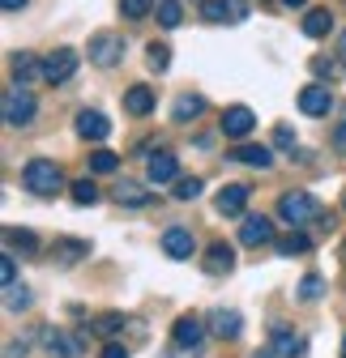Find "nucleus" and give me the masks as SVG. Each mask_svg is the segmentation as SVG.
<instances>
[{
	"label": "nucleus",
	"instance_id": "obj_4",
	"mask_svg": "<svg viewBox=\"0 0 346 358\" xmlns=\"http://www.w3.org/2000/svg\"><path fill=\"white\" fill-rule=\"evenodd\" d=\"M120 56H124V38H120L116 30H99V34L90 38V60H95L99 69H116Z\"/></svg>",
	"mask_w": 346,
	"mask_h": 358
},
{
	"label": "nucleus",
	"instance_id": "obj_14",
	"mask_svg": "<svg viewBox=\"0 0 346 358\" xmlns=\"http://www.w3.org/2000/svg\"><path fill=\"white\" fill-rule=\"evenodd\" d=\"M205 324H209V333H214V337L235 341V337H240V329H244V316H240V311H227V307H214Z\"/></svg>",
	"mask_w": 346,
	"mask_h": 358
},
{
	"label": "nucleus",
	"instance_id": "obj_24",
	"mask_svg": "<svg viewBox=\"0 0 346 358\" xmlns=\"http://www.w3.org/2000/svg\"><path fill=\"white\" fill-rule=\"evenodd\" d=\"M270 248H274L278 256H299V252H308V248H312V239H308L304 231H291V235H278Z\"/></svg>",
	"mask_w": 346,
	"mask_h": 358
},
{
	"label": "nucleus",
	"instance_id": "obj_28",
	"mask_svg": "<svg viewBox=\"0 0 346 358\" xmlns=\"http://www.w3.org/2000/svg\"><path fill=\"white\" fill-rule=\"evenodd\" d=\"M146 64L154 69V73H167V64H171V48H167V43H150V48H146Z\"/></svg>",
	"mask_w": 346,
	"mask_h": 358
},
{
	"label": "nucleus",
	"instance_id": "obj_35",
	"mask_svg": "<svg viewBox=\"0 0 346 358\" xmlns=\"http://www.w3.org/2000/svg\"><path fill=\"white\" fill-rule=\"evenodd\" d=\"M56 252H64V260L73 264L77 256H90V243H81V239H60V243H56Z\"/></svg>",
	"mask_w": 346,
	"mask_h": 358
},
{
	"label": "nucleus",
	"instance_id": "obj_46",
	"mask_svg": "<svg viewBox=\"0 0 346 358\" xmlns=\"http://www.w3.org/2000/svg\"><path fill=\"white\" fill-rule=\"evenodd\" d=\"M18 354H22V345H9V350H5V358H18Z\"/></svg>",
	"mask_w": 346,
	"mask_h": 358
},
{
	"label": "nucleus",
	"instance_id": "obj_26",
	"mask_svg": "<svg viewBox=\"0 0 346 358\" xmlns=\"http://www.w3.org/2000/svg\"><path fill=\"white\" fill-rule=\"evenodd\" d=\"M154 13H158V26H162V30H176V26L184 22V5H180V0H162Z\"/></svg>",
	"mask_w": 346,
	"mask_h": 358
},
{
	"label": "nucleus",
	"instance_id": "obj_27",
	"mask_svg": "<svg viewBox=\"0 0 346 358\" xmlns=\"http://www.w3.org/2000/svg\"><path fill=\"white\" fill-rule=\"evenodd\" d=\"M69 196H73V205H95L99 201L95 179H77V184H69Z\"/></svg>",
	"mask_w": 346,
	"mask_h": 358
},
{
	"label": "nucleus",
	"instance_id": "obj_47",
	"mask_svg": "<svg viewBox=\"0 0 346 358\" xmlns=\"http://www.w3.org/2000/svg\"><path fill=\"white\" fill-rule=\"evenodd\" d=\"M342 358H346V337H342Z\"/></svg>",
	"mask_w": 346,
	"mask_h": 358
},
{
	"label": "nucleus",
	"instance_id": "obj_30",
	"mask_svg": "<svg viewBox=\"0 0 346 358\" xmlns=\"http://www.w3.org/2000/svg\"><path fill=\"white\" fill-rule=\"evenodd\" d=\"M116 166H120V154H111V150H95L90 154V171L95 175H111Z\"/></svg>",
	"mask_w": 346,
	"mask_h": 358
},
{
	"label": "nucleus",
	"instance_id": "obj_32",
	"mask_svg": "<svg viewBox=\"0 0 346 358\" xmlns=\"http://www.w3.org/2000/svg\"><path fill=\"white\" fill-rule=\"evenodd\" d=\"M201 188H205V184H201L197 175H184V179H176V201H197Z\"/></svg>",
	"mask_w": 346,
	"mask_h": 358
},
{
	"label": "nucleus",
	"instance_id": "obj_19",
	"mask_svg": "<svg viewBox=\"0 0 346 358\" xmlns=\"http://www.w3.org/2000/svg\"><path fill=\"white\" fill-rule=\"evenodd\" d=\"M43 341H48V350L60 354V358H81V337H73V333H56V329H48V333H43Z\"/></svg>",
	"mask_w": 346,
	"mask_h": 358
},
{
	"label": "nucleus",
	"instance_id": "obj_45",
	"mask_svg": "<svg viewBox=\"0 0 346 358\" xmlns=\"http://www.w3.org/2000/svg\"><path fill=\"white\" fill-rule=\"evenodd\" d=\"M252 358H278V354H274V350H256Z\"/></svg>",
	"mask_w": 346,
	"mask_h": 358
},
{
	"label": "nucleus",
	"instance_id": "obj_39",
	"mask_svg": "<svg viewBox=\"0 0 346 358\" xmlns=\"http://www.w3.org/2000/svg\"><path fill=\"white\" fill-rule=\"evenodd\" d=\"M274 145H278V150H295V128H291V124H278V128H274Z\"/></svg>",
	"mask_w": 346,
	"mask_h": 358
},
{
	"label": "nucleus",
	"instance_id": "obj_38",
	"mask_svg": "<svg viewBox=\"0 0 346 358\" xmlns=\"http://www.w3.org/2000/svg\"><path fill=\"white\" fill-rule=\"evenodd\" d=\"M312 73H317V77H325V73L338 77V73H346V64H342V60H325V56H317V60H312Z\"/></svg>",
	"mask_w": 346,
	"mask_h": 358
},
{
	"label": "nucleus",
	"instance_id": "obj_16",
	"mask_svg": "<svg viewBox=\"0 0 346 358\" xmlns=\"http://www.w3.org/2000/svg\"><path fill=\"white\" fill-rule=\"evenodd\" d=\"M205 273L209 278H223V273H231V268H235V252L227 248V243H209V252H205Z\"/></svg>",
	"mask_w": 346,
	"mask_h": 358
},
{
	"label": "nucleus",
	"instance_id": "obj_1",
	"mask_svg": "<svg viewBox=\"0 0 346 358\" xmlns=\"http://www.w3.org/2000/svg\"><path fill=\"white\" fill-rule=\"evenodd\" d=\"M22 188L34 192V196H56V192L69 188V184H64V175H60V166H56L52 158H30V162L22 166Z\"/></svg>",
	"mask_w": 346,
	"mask_h": 358
},
{
	"label": "nucleus",
	"instance_id": "obj_15",
	"mask_svg": "<svg viewBox=\"0 0 346 358\" xmlns=\"http://www.w3.org/2000/svg\"><path fill=\"white\" fill-rule=\"evenodd\" d=\"M107 132H111V120L103 111H81L77 115V137L81 141H107Z\"/></svg>",
	"mask_w": 346,
	"mask_h": 358
},
{
	"label": "nucleus",
	"instance_id": "obj_5",
	"mask_svg": "<svg viewBox=\"0 0 346 358\" xmlns=\"http://www.w3.org/2000/svg\"><path fill=\"white\" fill-rule=\"evenodd\" d=\"M278 235H274V222L265 217V213H248L244 222H240V243L244 248H265V243H274Z\"/></svg>",
	"mask_w": 346,
	"mask_h": 358
},
{
	"label": "nucleus",
	"instance_id": "obj_31",
	"mask_svg": "<svg viewBox=\"0 0 346 358\" xmlns=\"http://www.w3.org/2000/svg\"><path fill=\"white\" fill-rule=\"evenodd\" d=\"M5 243L9 248H22V252H39V239L30 231H18V227H5Z\"/></svg>",
	"mask_w": 346,
	"mask_h": 358
},
{
	"label": "nucleus",
	"instance_id": "obj_33",
	"mask_svg": "<svg viewBox=\"0 0 346 358\" xmlns=\"http://www.w3.org/2000/svg\"><path fill=\"white\" fill-rule=\"evenodd\" d=\"M325 294V282H321V273H308L304 282H299V299H304V303H317Z\"/></svg>",
	"mask_w": 346,
	"mask_h": 358
},
{
	"label": "nucleus",
	"instance_id": "obj_7",
	"mask_svg": "<svg viewBox=\"0 0 346 358\" xmlns=\"http://www.w3.org/2000/svg\"><path fill=\"white\" fill-rule=\"evenodd\" d=\"M73 73H77V52L73 48H56L43 60V81H52V85H64Z\"/></svg>",
	"mask_w": 346,
	"mask_h": 358
},
{
	"label": "nucleus",
	"instance_id": "obj_3",
	"mask_svg": "<svg viewBox=\"0 0 346 358\" xmlns=\"http://www.w3.org/2000/svg\"><path fill=\"white\" fill-rule=\"evenodd\" d=\"M0 111H5V124L9 128H26V124H34V115H39V103H34V94L26 85H9L5 90V103H0Z\"/></svg>",
	"mask_w": 346,
	"mask_h": 358
},
{
	"label": "nucleus",
	"instance_id": "obj_23",
	"mask_svg": "<svg viewBox=\"0 0 346 358\" xmlns=\"http://www.w3.org/2000/svg\"><path fill=\"white\" fill-rule=\"evenodd\" d=\"M201 111H205V99H201V94H180L176 107H171V120H176V124H188V120H197Z\"/></svg>",
	"mask_w": 346,
	"mask_h": 358
},
{
	"label": "nucleus",
	"instance_id": "obj_8",
	"mask_svg": "<svg viewBox=\"0 0 346 358\" xmlns=\"http://www.w3.org/2000/svg\"><path fill=\"white\" fill-rule=\"evenodd\" d=\"M201 17H205V22L240 26V22L248 17V0H205V5H201Z\"/></svg>",
	"mask_w": 346,
	"mask_h": 358
},
{
	"label": "nucleus",
	"instance_id": "obj_20",
	"mask_svg": "<svg viewBox=\"0 0 346 358\" xmlns=\"http://www.w3.org/2000/svg\"><path fill=\"white\" fill-rule=\"evenodd\" d=\"M270 337H274V354H278V358H295V354H304V341H299L286 324H274V329H270Z\"/></svg>",
	"mask_w": 346,
	"mask_h": 358
},
{
	"label": "nucleus",
	"instance_id": "obj_2",
	"mask_svg": "<svg viewBox=\"0 0 346 358\" xmlns=\"http://www.w3.org/2000/svg\"><path fill=\"white\" fill-rule=\"evenodd\" d=\"M278 217L286 222L291 231H304L308 222H321V217H325V209H321V201H317L312 192H282Z\"/></svg>",
	"mask_w": 346,
	"mask_h": 358
},
{
	"label": "nucleus",
	"instance_id": "obj_12",
	"mask_svg": "<svg viewBox=\"0 0 346 358\" xmlns=\"http://www.w3.org/2000/svg\"><path fill=\"white\" fill-rule=\"evenodd\" d=\"M248 196H252L248 184H227L219 196H214V209H219L223 217H240V213L248 209Z\"/></svg>",
	"mask_w": 346,
	"mask_h": 358
},
{
	"label": "nucleus",
	"instance_id": "obj_43",
	"mask_svg": "<svg viewBox=\"0 0 346 358\" xmlns=\"http://www.w3.org/2000/svg\"><path fill=\"white\" fill-rule=\"evenodd\" d=\"M282 5H286V9H304V5H308V0H282Z\"/></svg>",
	"mask_w": 346,
	"mask_h": 358
},
{
	"label": "nucleus",
	"instance_id": "obj_6",
	"mask_svg": "<svg viewBox=\"0 0 346 358\" xmlns=\"http://www.w3.org/2000/svg\"><path fill=\"white\" fill-rule=\"evenodd\" d=\"M219 128H223L227 141H244V137H252L256 115H252V107L240 103V107H227V111H223V124H219Z\"/></svg>",
	"mask_w": 346,
	"mask_h": 358
},
{
	"label": "nucleus",
	"instance_id": "obj_42",
	"mask_svg": "<svg viewBox=\"0 0 346 358\" xmlns=\"http://www.w3.org/2000/svg\"><path fill=\"white\" fill-rule=\"evenodd\" d=\"M0 5H5V13H22V9H26V0H0Z\"/></svg>",
	"mask_w": 346,
	"mask_h": 358
},
{
	"label": "nucleus",
	"instance_id": "obj_11",
	"mask_svg": "<svg viewBox=\"0 0 346 358\" xmlns=\"http://www.w3.org/2000/svg\"><path fill=\"white\" fill-rule=\"evenodd\" d=\"M299 111H304V115H329V111H333V94H329V85L312 81V85L299 90Z\"/></svg>",
	"mask_w": 346,
	"mask_h": 358
},
{
	"label": "nucleus",
	"instance_id": "obj_36",
	"mask_svg": "<svg viewBox=\"0 0 346 358\" xmlns=\"http://www.w3.org/2000/svg\"><path fill=\"white\" fill-rule=\"evenodd\" d=\"M5 307H9V311H26V307H30V290H26V286H9Z\"/></svg>",
	"mask_w": 346,
	"mask_h": 358
},
{
	"label": "nucleus",
	"instance_id": "obj_34",
	"mask_svg": "<svg viewBox=\"0 0 346 358\" xmlns=\"http://www.w3.org/2000/svg\"><path fill=\"white\" fill-rule=\"evenodd\" d=\"M90 329H95L99 337H116V333L124 329V316H116V311H107V316H99V320H95Z\"/></svg>",
	"mask_w": 346,
	"mask_h": 358
},
{
	"label": "nucleus",
	"instance_id": "obj_44",
	"mask_svg": "<svg viewBox=\"0 0 346 358\" xmlns=\"http://www.w3.org/2000/svg\"><path fill=\"white\" fill-rule=\"evenodd\" d=\"M338 52H342V64H346V30H342V38H338Z\"/></svg>",
	"mask_w": 346,
	"mask_h": 358
},
{
	"label": "nucleus",
	"instance_id": "obj_37",
	"mask_svg": "<svg viewBox=\"0 0 346 358\" xmlns=\"http://www.w3.org/2000/svg\"><path fill=\"white\" fill-rule=\"evenodd\" d=\"M0 282H5V290H9V286H18V256H13V252L0 260Z\"/></svg>",
	"mask_w": 346,
	"mask_h": 358
},
{
	"label": "nucleus",
	"instance_id": "obj_10",
	"mask_svg": "<svg viewBox=\"0 0 346 358\" xmlns=\"http://www.w3.org/2000/svg\"><path fill=\"white\" fill-rule=\"evenodd\" d=\"M162 252H167L171 260H193V252H197L193 231H188V227H167V231H162Z\"/></svg>",
	"mask_w": 346,
	"mask_h": 358
},
{
	"label": "nucleus",
	"instance_id": "obj_17",
	"mask_svg": "<svg viewBox=\"0 0 346 358\" xmlns=\"http://www.w3.org/2000/svg\"><path fill=\"white\" fill-rule=\"evenodd\" d=\"M227 158H231V162H244V166H256V171H270V166H274V154H270L265 145H235Z\"/></svg>",
	"mask_w": 346,
	"mask_h": 358
},
{
	"label": "nucleus",
	"instance_id": "obj_13",
	"mask_svg": "<svg viewBox=\"0 0 346 358\" xmlns=\"http://www.w3.org/2000/svg\"><path fill=\"white\" fill-rule=\"evenodd\" d=\"M146 179H150V184H171V179H180V158H176V154H167V150L150 154V162H146Z\"/></svg>",
	"mask_w": 346,
	"mask_h": 358
},
{
	"label": "nucleus",
	"instance_id": "obj_41",
	"mask_svg": "<svg viewBox=\"0 0 346 358\" xmlns=\"http://www.w3.org/2000/svg\"><path fill=\"white\" fill-rule=\"evenodd\" d=\"M103 358H128V350L116 345V341H107V345H103Z\"/></svg>",
	"mask_w": 346,
	"mask_h": 358
},
{
	"label": "nucleus",
	"instance_id": "obj_40",
	"mask_svg": "<svg viewBox=\"0 0 346 358\" xmlns=\"http://www.w3.org/2000/svg\"><path fill=\"white\" fill-rule=\"evenodd\" d=\"M333 145H338V154H346V120L333 128Z\"/></svg>",
	"mask_w": 346,
	"mask_h": 358
},
{
	"label": "nucleus",
	"instance_id": "obj_21",
	"mask_svg": "<svg viewBox=\"0 0 346 358\" xmlns=\"http://www.w3.org/2000/svg\"><path fill=\"white\" fill-rule=\"evenodd\" d=\"M9 64H13V81H18V85H30L34 77H43V64H39L30 52H13Z\"/></svg>",
	"mask_w": 346,
	"mask_h": 358
},
{
	"label": "nucleus",
	"instance_id": "obj_22",
	"mask_svg": "<svg viewBox=\"0 0 346 358\" xmlns=\"http://www.w3.org/2000/svg\"><path fill=\"white\" fill-rule=\"evenodd\" d=\"M299 30H304L308 38H325V34L333 30V13H329V9H308V17L299 22Z\"/></svg>",
	"mask_w": 346,
	"mask_h": 358
},
{
	"label": "nucleus",
	"instance_id": "obj_29",
	"mask_svg": "<svg viewBox=\"0 0 346 358\" xmlns=\"http://www.w3.org/2000/svg\"><path fill=\"white\" fill-rule=\"evenodd\" d=\"M120 13H124L128 22H146V17L154 13V0H120Z\"/></svg>",
	"mask_w": 346,
	"mask_h": 358
},
{
	"label": "nucleus",
	"instance_id": "obj_18",
	"mask_svg": "<svg viewBox=\"0 0 346 358\" xmlns=\"http://www.w3.org/2000/svg\"><path fill=\"white\" fill-rule=\"evenodd\" d=\"M124 111L128 115H150L154 111V90L150 85H128L124 90Z\"/></svg>",
	"mask_w": 346,
	"mask_h": 358
},
{
	"label": "nucleus",
	"instance_id": "obj_25",
	"mask_svg": "<svg viewBox=\"0 0 346 358\" xmlns=\"http://www.w3.org/2000/svg\"><path fill=\"white\" fill-rule=\"evenodd\" d=\"M116 201L128 205V209H141V205H150V192H146L141 184H120V188H116Z\"/></svg>",
	"mask_w": 346,
	"mask_h": 358
},
{
	"label": "nucleus",
	"instance_id": "obj_9",
	"mask_svg": "<svg viewBox=\"0 0 346 358\" xmlns=\"http://www.w3.org/2000/svg\"><path fill=\"white\" fill-rule=\"evenodd\" d=\"M205 333H209V324H205V320H197V316H180V320H176V329H171V341H176L180 350H201Z\"/></svg>",
	"mask_w": 346,
	"mask_h": 358
}]
</instances>
